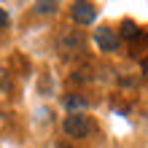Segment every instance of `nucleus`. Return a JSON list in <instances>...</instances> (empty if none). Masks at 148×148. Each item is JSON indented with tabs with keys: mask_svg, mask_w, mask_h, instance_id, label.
<instances>
[{
	"mask_svg": "<svg viewBox=\"0 0 148 148\" xmlns=\"http://www.w3.org/2000/svg\"><path fill=\"white\" fill-rule=\"evenodd\" d=\"M89 102H86L84 97H78V94H70V97H65V108L70 110V113H81Z\"/></svg>",
	"mask_w": 148,
	"mask_h": 148,
	"instance_id": "4",
	"label": "nucleus"
},
{
	"mask_svg": "<svg viewBox=\"0 0 148 148\" xmlns=\"http://www.w3.org/2000/svg\"><path fill=\"white\" fill-rule=\"evenodd\" d=\"M81 46V35L78 32H70V35L62 38V49H78Z\"/></svg>",
	"mask_w": 148,
	"mask_h": 148,
	"instance_id": "7",
	"label": "nucleus"
},
{
	"mask_svg": "<svg viewBox=\"0 0 148 148\" xmlns=\"http://www.w3.org/2000/svg\"><path fill=\"white\" fill-rule=\"evenodd\" d=\"M54 11H57L54 0H38L35 3V14H54Z\"/></svg>",
	"mask_w": 148,
	"mask_h": 148,
	"instance_id": "6",
	"label": "nucleus"
},
{
	"mask_svg": "<svg viewBox=\"0 0 148 148\" xmlns=\"http://www.w3.org/2000/svg\"><path fill=\"white\" fill-rule=\"evenodd\" d=\"M70 16L75 24H92L94 19H97V8H94L92 3H84V0H78V3L70 5Z\"/></svg>",
	"mask_w": 148,
	"mask_h": 148,
	"instance_id": "2",
	"label": "nucleus"
},
{
	"mask_svg": "<svg viewBox=\"0 0 148 148\" xmlns=\"http://www.w3.org/2000/svg\"><path fill=\"white\" fill-rule=\"evenodd\" d=\"M62 129L67 137H75V140H81L92 132V121L84 116V113H70L65 121H62Z\"/></svg>",
	"mask_w": 148,
	"mask_h": 148,
	"instance_id": "1",
	"label": "nucleus"
},
{
	"mask_svg": "<svg viewBox=\"0 0 148 148\" xmlns=\"http://www.w3.org/2000/svg\"><path fill=\"white\" fill-rule=\"evenodd\" d=\"M119 35H116V30H110V27H100V30H94V43H97V49L100 51H116L119 49Z\"/></svg>",
	"mask_w": 148,
	"mask_h": 148,
	"instance_id": "3",
	"label": "nucleus"
},
{
	"mask_svg": "<svg viewBox=\"0 0 148 148\" xmlns=\"http://www.w3.org/2000/svg\"><path fill=\"white\" fill-rule=\"evenodd\" d=\"M8 24H11V19H8V14L0 8V30H8Z\"/></svg>",
	"mask_w": 148,
	"mask_h": 148,
	"instance_id": "8",
	"label": "nucleus"
},
{
	"mask_svg": "<svg viewBox=\"0 0 148 148\" xmlns=\"http://www.w3.org/2000/svg\"><path fill=\"white\" fill-rule=\"evenodd\" d=\"M140 67H143V73H148V59H143V65H140Z\"/></svg>",
	"mask_w": 148,
	"mask_h": 148,
	"instance_id": "9",
	"label": "nucleus"
},
{
	"mask_svg": "<svg viewBox=\"0 0 148 148\" xmlns=\"http://www.w3.org/2000/svg\"><path fill=\"white\" fill-rule=\"evenodd\" d=\"M137 35H140V30H137V24L135 22H121V32H119V38H124V40H135Z\"/></svg>",
	"mask_w": 148,
	"mask_h": 148,
	"instance_id": "5",
	"label": "nucleus"
}]
</instances>
